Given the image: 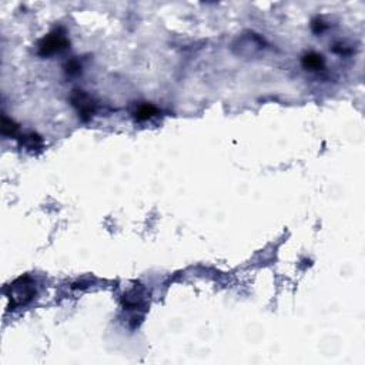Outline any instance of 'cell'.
I'll return each mask as SVG.
<instances>
[{
  "label": "cell",
  "mask_w": 365,
  "mask_h": 365,
  "mask_svg": "<svg viewBox=\"0 0 365 365\" xmlns=\"http://www.w3.org/2000/svg\"><path fill=\"white\" fill-rule=\"evenodd\" d=\"M10 294L9 300L11 305H24L27 304L34 296V288L29 277H20L10 285Z\"/></svg>",
  "instance_id": "obj_1"
},
{
  "label": "cell",
  "mask_w": 365,
  "mask_h": 365,
  "mask_svg": "<svg viewBox=\"0 0 365 365\" xmlns=\"http://www.w3.org/2000/svg\"><path fill=\"white\" fill-rule=\"evenodd\" d=\"M67 47L68 40L66 34L61 30H56V32L47 34L45 39L39 43V55L43 57L52 56V55L63 52Z\"/></svg>",
  "instance_id": "obj_2"
},
{
  "label": "cell",
  "mask_w": 365,
  "mask_h": 365,
  "mask_svg": "<svg viewBox=\"0 0 365 365\" xmlns=\"http://www.w3.org/2000/svg\"><path fill=\"white\" fill-rule=\"evenodd\" d=\"M70 102L76 107L80 119L84 120V122L89 120L91 116L94 114V112H96V103H94V100L83 90L73 91V94L70 97Z\"/></svg>",
  "instance_id": "obj_3"
},
{
  "label": "cell",
  "mask_w": 365,
  "mask_h": 365,
  "mask_svg": "<svg viewBox=\"0 0 365 365\" xmlns=\"http://www.w3.org/2000/svg\"><path fill=\"white\" fill-rule=\"evenodd\" d=\"M157 109L153 106V104H141V106H138V109H137L136 112H134V119H136L137 122H146L148 119H151V117H154L156 114H157Z\"/></svg>",
  "instance_id": "obj_4"
},
{
  "label": "cell",
  "mask_w": 365,
  "mask_h": 365,
  "mask_svg": "<svg viewBox=\"0 0 365 365\" xmlns=\"http://www.w3.org/2000/svg\"><path fill=\"white\" fill-rule=\"evenodd\" d=\"M20 144L29 150H36L43 146V138L36 133H27L20 136Z\"/></svg>",
  "instance_id": "obj_5"
},
{
  "label": "cell",
  "mask_w": 365,
  "mask_h": 365,
  "mask_svg": "<svg viewBox=\"0 0 365 365\" xmlns=\"http://www.w3.org/2000/svg\"><path fill=\"white\" fill-rule=\"evenodd\" d=\"M303 66L309 70H318L324 66V59L321 55L317 53H309L303 57Z\"/></svg>",
  "instance_id": "obj_6"
},
{
  "label": "cell",
  "mask_w": 365,
  "mask_h": 365,
  "mask_svg": "<svg viewBox=\"0 0 365 365\" xmlns=\"http://www.w3.org/2000/svg\"><path fill=\"white\" fill-rule=\"evenodd\" d=\"M3 134L7 137H14L19 133V125L16 124L11 119H7L6 116L3 117V125H1Z\"/></svg>",
  "instance_id": "obj_7"
},
{
  "label": "cell",
  "mask_w": 365,
  "mask_h": 365,
  "mask_svg": "<svg viewBox=\"0 0 365 365\" xmlns=\"http://www.w3.org/2000/svg\"><path fill=\"white\" fill-rule=\"evenodd\" d=\"M79 68H80L79 63L73 60V61H70L67 64V73L68 74H76V73H79L80 71Z\"/></svg>",
  "instance_id": "obj_8"
}]
</instances>
